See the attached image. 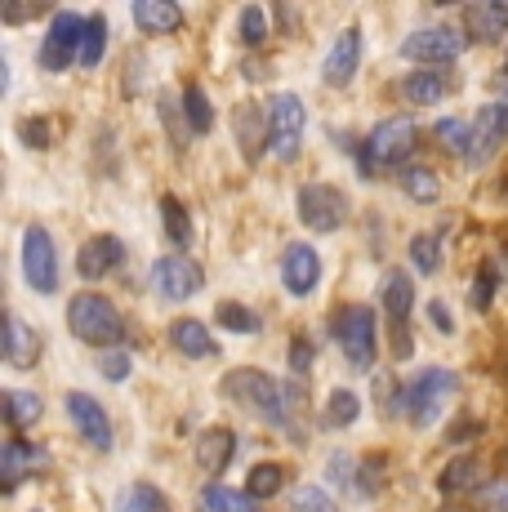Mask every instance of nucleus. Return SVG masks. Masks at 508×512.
<instances>
[{
  "label": "nucleus",
  "instance_id": "obj_48",
  "mask_svg": "<svg viewBox=\"0 0 508 512\" xmlns=\"http://www.w3.org/2000/svg\"><path fill=\"white\" fill-rule=\"evenodd\" d=\"M504 67H508V54H504Z\"/></svg>",
  "mask_w": 508,
  "mask_h": 512
},
{
  "label": "nucleus",
  "instance_id": "obj_23",
  "mask_svg": "<svg viewBox=\"0 0 508 512\" xmlns=\"http://www.w3.org/2000/svg\"><path fill=\"white\" fill-rule=\"evenodd\" d=\"M446 94H451V81L437 67H419V72H410L402 81V98L410 107H437Z\"/></svg>",
  "mask_w": 508,
  "mask_h": 512
},
{
  "label": "nucleus",
  "instance_id": "obj_36",
  "mask_svg": "<svg viewBox=\"0 0 508 512\" xmlns=\"http://www.w3.org/2000/svg\"><path fill=\"white\" fill-rule=\"evenodd\" d=\"M214 321L232 334H259L263 330V321L254 317L246 303H219V308H214Z\"/></svg>",
  "mask_w": 508,
  "mask_h": 512
},
{
  "label": "nucleus",
  "instance_id": "obj_10",
  "mask_svg": "<svg viewBox=\"0 0 508 512\" xmlns=\"http://www.w3.org/2000/svg\"><path fill=\"white\" fill-rule=\"evenodd\" d=\"M201 285H205V268L192 254H183V250H174V254H165V259H156V268H152V290L161 294V299H170V303H188V299H197L201 294Z\"/></svg>",
  "mask_w": 508,
  "mask_h": 512
},
{
  "label": "nucleus",
  "instance_id": "obj_19",
  "mask_svg": "<svg viewBox=\"0 0 508 512\" xmlns=\"http://www.w3.org/2000/svg\"><path fill=\"white\" fill-rule=\"evenodd\" d=\"M232 134H237L241 156H246V161H254L259 152H268V107L241 103L237 112H232Z\"/></svg>",
  "mask_w": 508,
  "mask_h": 512
},
{
  "label": "nucleus",
  "instance_id": "obj_4",
  "mask_svg": "<svg viewBox=\"0 0 508 512\" xmlns=\"http://www.w3.org/2000/svg\"><path fill=\"white\" fill-rule=\"evenodd\" d=\"M455 388H459V379H455V370H442V366H428V370H419L415 379L402 388V406H406V415L415 428H428L437 415H442V406L455 397Z\"/></svg>",
  "mask_w": 508,
  "mask_h": 512
},
{
  "label": "nucleus",
  "instance_id": "obj_16",
  "mask_svg": "<svg viewBox=\"0 0 508 512\" xmlns=\"http://www.w3.org/2000/svg\"><path fill=\"white\" fill-rule=\"evenodd\" d=\"M281 285H286V294H295V299H308L321 285V254L312 250L308 241L286 245V254H281Z\"/></svg>",
  "mask_w": 508,
  "mask_h": 512
},
{
  "label": "nucleus",
  "instance_id": "obj_6",
  "mask_svg": "<svg viewBox=\"0 0 508 512\" xmlns=\"http://www.w3.org/2000/svg\"><path fill=\"white\" fill-rule=\"evenodd\" d=\"M295 210H299V223H304L308 232L330 236V232H339L348 223L353 205H348V196L339 192L335 183H304V187H299Z\"/></svg>",
  "mask_w": 508,
  "mask_h": 512
},
{
  "label": "nucleus",
  "instance_id": "obj_35",
  "mask_svg": "<svg viewBox=\"0 0 508 512\" xmlns=\"http://www.w3.org/2000/svg\"><path fill=\"white\" fill-rule=\"evenodd\" d=\"M290 512H339V504L326 486L304 481V486H295V495H290Z\"/></svg>",
  "mask_w": 508,
  "mask_h": 512
},
{
  "label": "nucleus",
  "instance_id": "obj_37",
  "mask_svg": "<svg viewBox=\"0 0 508 512\" xmlns=\"http://www.w3.org/2000/svg\"><path fill=\"white\" fill-rule=\"evenodd\" d=\"M433 139L442 143L451 156L464 161V156H468V121H459V116H442V121L433 125Z\"/></svg>",
  "mask_w": 508,
  "mask_h": 512
},
{
  "label": "nucleus",
  "instance_id": "obj_46",
  "mask_svg": "<svg viewBox=\"0 0 508 512\" xmlns=\"http://www.w3.org/2000/svg\"><path fill=\"white\" fill-rule=\"evenodd\" d=\"M290 366H295L299 374H308V366H312V343L308 339H290Z\"/></svg>",
  "mask_w": 508,
  "mask_h": 512
},
{
  "label": "nucleus",
  "instance_id": "obj_11",
  "mask_svg": "<svg viewBox=\"0 0 508 512\" xmlns=\"http://www.w3.org/2000/svg\"><path fill=\"white\" fill-rule=\"evenodd\" d=\"M23 277L36 294L58 290V250H54L50 228H41V223H27L23 228Z\"/></svg>",
  "mask_w": 508,
  "mask_h": 512
},
{
  "label": "nucleus",
  "instance_id": "obj_7",
  "mask_svg": "<svg viewBox=\"0 0 508 512\" xmlns=\"http://www.w3.org/2000/svg\"><path fill=\"white\" fill-rule=\"evenodd\" d=\"M468 49V32L455 23H433V27H419L402 41V54L419 67H446L455 63L459 54Z\"/></svg>",
  "mask_w": 508,
  "mask_h": 512
},
{
  "label": "nucleus",
  "instance_id": "obj_14",
  "mask_svg": "<svg viewBox=\"0 0 508 512\" xmlns=\"http://www.w3.org/2000/svg\"><path fill=\"white\" fill-rule=\"evenodd\" d=\"M63 406H67V419H72V428L81 432L85 446L112 450V419H107V410L90 397V392H67Z\"/></svg>",
  "mask_w": 508,
  "mask_h": 512
},
{
  "label": "nucleus",
  "instance_id": "obj_26",
  "mask_svg": "<svg viewBox=\"0 0 508 512\" xmlns=\"http://www.w3.org/2000/svg\"><path fill=\"white\" fill-rule=\"evenodd\" d=\"M286 490V468L277 459H263V464H250V477H246V495L259 504V499H277Z\"/></svg>",
  "mask_w": 508,
  "mask_h": 512
},
{
  "label": "nucleus",
  "instance_id": "obj_45",
  "mask_svg": "<svg viewBox=\"0 0 508 512\" xmlns=\"http://www.w3.org/2000/svg\"><path fill=\"white\" fill-rule=\"evenodd\" d=\"M18 139H23L27 147H50V121H18Z\"/></svg>",
  "mask_w": 508,
  "mask_h": 512
},
{
  "label": "nucleus",
  "instance_id": "obj_25",
  "mask_svg": "<svg viewBox=\"0 0 508 512\" xmlns=\"http://www.w3.org/2000/svg\"><path fill=\"white\" fill-rule=\"evenodd\" d=\"M41 459H45V455L32 446V441H23V437L5 441V450H0V472H5V490H14L18 481L27 477V472L41 468Z\"/></svg>",
  "mask_w": 508,
  "mask_h": 512
},
{
  "label": "nucleus",
  "instance_id": "obj_17",
  "mask_svg": "<svg viewBox=\"0 0 508 512\" xmlns=\"http://www.w3.org/2000/svg\"><path fill=\"white\" fill-rule=\"evenodd\" d=\"M125 263V241L121 236H90V241L76 250V272H81L85 281H103L107 272H116Z\"/></svg>",
  "mask_w": 508,
  "mask_h": 512
},
{
  "label": "nucleus",
  "instance_id": "obj_47",
  "mask_svg": "<svg viewBox=\"0 0 508 512\" xmlns=\"http://www.w3.org/2000/svg\"><path fill=\"white\" fill-rule=\"evenodd\" d=\"M428 317H433V326H437V334H455L451 308H446V303H442V299H433V303H428Z\"/></svg>",
  "mask_w": 508,
  "mask_h": 512
},
{
  "label": "nucleus",
  "instance_id": "obj_9",
  "mask_svg": "<svg viewBox=\"0 0 508 512\" xmlns=\"http://www.w3.org/2000/svg\"><path fill=\"white\" fill-rule=\"evenodd\" d=\"M415 147H419L415 116H384L366 134V165H402Z\"/></svg>",
  "mask_w": 508,
  "mask_h": 512
},
{
  "label": "nucleus",
  "instance_id": "obj_24",
  "mask_svg": "<svg viewBox=\"0 0 508 512\" xmlns=\"http://www.w3.org/2000/svg\"><path fill=\"white\" fill-rule=\"evenodd\" d=\"M192 455H197V464L205 472H223L232 464V455H237V437H232V428H205L197 446H192Z\"/></svg>",
  "mask_w": 508,
  "mask_h": 512
},
{
  "label": "nucleus",
  "instance_id": "obj_31",
  "mask_svg": "<svg viewBox=\"0 0 508 512\" xmlns=\"http://www.w3.org/2000/svg\"><path fill=\"white\" fill-rule=\"evenodd\" d=\"M410 263H415L419 272H428V277H433V272L442 268V236H437V232H415V236H410Z\"/></svg>",
  "mask_w": 508,
  "mask_h": 512
},
{
  "label": "nucleus",
  "instance_id": "obj_15",
  "mask_svg": "<svg viewBox=\"0 0 508 512\" xmlns=\"http://www.w3.org/2000/svg\"><path fill=\"white\" fill-rule=\"evenodd\" d=\"M361 54H366V36H361V27L353 23V27H344V32L335 36V45L326 49V63H321V81L335 85V90H344V85L357 76Z\"/></svg>",
  "mask_w": 508,
  "mask_h": 512
},
{
  "label": "nucleus",
  "instance_id": "obj_29",
  "mask_svg": "<svg viewBox=\"0 0 508 512\" xmlns=\"http://www.w3.org/2000/svg\"><path fill=\"white\" fill-rule=\"evenodd\" d=\"M41 397L36 392H27V388H5V419H9V428H32L36 419H41Z\"/></svg>",
  "mask_w": 508,
  "mask_h": 512
},
{
  "label": "nucleus",
  "instance_id": "obj_13",
  "mask_svg": "<svg viewBox=\"0 0 508 512\" xmlns=\"http://www.w3.org/2000/svg\"><path fill=\"white\" fill-rule=\"evenodd\" d=\"M410 308H415V281L406 272H388L384 277V312H388V326H393V352L397 361L410 357Z\"/></svg>",
  "mask_w": 508,
  "mask_h": 512
},
{
  "label": "nucleus",
  "instance_id": "obj_40",
  "mask_svg": "<svg viewBox=\"0 0 508 512\" xmlns=\"http://www.w3.org/2000/svg\"><path fill=\"white\" fill-rule=\"evenodd\" d=\"M237 27H241V41L246 45H263L268 41V14H263L259 5H246L237 14Z\"/></svg>",
  "mask_w": 508,
  "mask_h": 512
},
{
  "label": "nucleus",
  "instance_id": "obj_22",
  "mask_svg": "<svg viewBox=\"0 0 508 512\" xmlns=\"http://www.w3.org/2000/svg\"><path fill=\"white\" fill-rule=\"evenodd\" d=\"M134 23L143 27V36H165V32H179L183 27V9L174 0H134L130 5Z\"/></svg>",
  "mask_w": 508,
  "mask_h": 512
},
{
  "label": "nucleus",
  "instance_id": "obj_38",
  "mask_svg": "<svg viewBox=\"0 0 508 512\" xmlns=\"http://www.w3.org/2000/svg\"><path fill=\"white\" fill-rule=\"evenodd\" d=\"M495 290H500V263H495V259H482V263H477V277H473V308H477V312L491 308Z\"/></svg>",
  "mask_w": 508,
  "mask_h": 512
},
{
  "label": "nucleus",
  "instance_id": "obj_32",
  "mask_svg": "<svg viewBox=\"0 0 508 512\" xmlns=\"http://www.w3.org/2000/svg\"><path fill=\"white\" fill-rule=\"evenodd\" d=\"M107 36H112V27H107V18H103V14H90V18H85V45H81V67H99V63H103Z\"/></svg>",
  "mask_w": 508,
  "mask_h": 512
},
{
  "label": "nucleus",
  "instance_id": "obj_41",
  "mask_svg": "<svg viewBox=\"0 0 508 512\" xmlns=\"http://www.w3.org/2000/svg\"><path fill=\"white\" fill-rule=\"evenodd\" d=\"M125 512H170V504H165V495L156 486H134L125 495Z\"/></svg>",
  "mask_w": 508,
  "mask_h": 512
},
{
  "label": "nucleus",
  "instance_id": "obj_12",
  "mask_svg": "<svg viewBox=\"0 0 508 512\" xmlns=\"http://www.w3.org/2000/svg\"><path fill=\"white\" fill-rule=\"evenodd\" d=\"M508 139V103H482L477 107V116L468 121V165H482L491 161L495 152L504 147Z\"/></svg>",
  "mask_w": 508,
  "mask_h": 512
},
{
  "label": "nucleus",
  "instance_id": "obj_18",
  "mask_svg": "<svg viewBox=\"0 0 508 512\" xmlns=\"http://www.w3.org/2000/svg\"><path fill=\"white\" fill-rule=\"evenodd\" d=\"M459 27L477 41H500V36H508V5L504 0H473V5L459 9Z\"/></svg>",
  "mask_w": 508,
  "mask_h": 512
},
{
  "label": "nucleus",
  "instance_id": "obj_5",
  "mask_svg": "<svg viewBox=\"0 0 508 512\" xmlns=\"http://www.w3.org/2000/svg\"><path fill=\"white\" fill-rule=\"evenodd\" d=\"M308 130V107L299 94H272L268 103V152L277 161H295L299 147H304Z\"/></svg>",
  "mask_w": 508,
  "mask_h": 512
},
{
  "label": "nucleus",
  "instance_id": "obj_1",
  "mask_svg": "<svg viewBox=\"0 0 508 512\" xmlns=\"http://www.w3.org/2000/svg\"><path fill=\"white\" fill-rule=\"evenodd\" d=\"M223 392H228L237 406H246L250 415L268 419L272 428L295 432L299 437V423H304V392H299L295 383L272 379L268 370H228L223 374Z\"/></svg>",
  "mask_w": 508,
  "mask_h": 512
},
{
  "label": "nucleus",
  "instance_id": "obj_28",
  "mask_svg": "<svg viewBox=\"0 0 508 512\" xmlns=\"http://www.w3.org/2000/svg\"><path fill=\"white\" fill-rule=\"evenodd\" d=\"M201 508L205 512H259V504H254L246 490L219 486V481H210V486L201 490Z\"/></svg>",
  "mask_w": 508,
  "mask_h": 512
},
{
  "label": "nucleus",
  "instance_id": "obj_3",
  "mask_svg": "<svg viewBox=\"0 0 508 512\" xmlns=\"http://www.w3.org/2000/svg\"><path fill=\"white\" fill-rule=\"evenodd\" d=\"M330 334H335V343L344 348V361L353 370H370L379 357V330H375V312L366 308V303H357V308H339L335 321H330Z\"/></svg>",
  "mask_w": 508,
  "mask_h": 512
},
{
  "label": "nucleus",
  "instance_id": "obj_30",
  "mask_svg": "<svg viewBox=\"0 0 508 512\" xmlns=\"http://www.w3.org/2000/svg\"><path fill=\"white\" fill-rule=\"evenodd\" d=\"M161 223H165V236H170L179 250L192 245V219H188V205L179 196H161Z\"/></svg>",
  "mask_w": 508,
  "mask_h": 512
},
{
  "label": "nucleus",
  "instance_id": "obj_42",
  "mask_svg": "<svg viewBox=\"0 0 508 512\" xmlns=\"http://www.w3.org/2000/svg\"><path fill=\"white\" fill-rule=\"evenodd\" d=\"M130 370H134V361H130V352H121V348H107L99 357V374L103 379H112V383H125L130 379Z\"/></svg>",
  "mask_w": 508,
  "mask_h": 512
},
{
  "label": "nucleus",
  "instance_id": "obj_2",
  "mask_svg": "<svg viewBox=\"0 0 508 512\" xmlns=\"http://www.w3.org/2000/svg\"><path fill=\"white\" fill-rule=\"evenodd\" d=\"M67 330H72L81 343H90V348L107 352L121 343L125 321H121V312H116L112 299L85 290V294H72V303H67Z\"/></svg>",
  "mask_w": 508,
  "mask_h": 512
},
{
  "label": "nucleus",
  "instance_id": "obj_33",
  "mask_svg": "<svg viewBox=\"0 0 508 512\" xmlns=\"http://www.w3.org/2000/svg\"><path fill=\"white\" fill-rule=\"evenodd\" d=\"M361 415V397L353 388H330L326 397V423H335V428H348V423H357Z\"/></svg>",
  "mask_w": 508,
  "mask_h": 512
},
{
  "label": "nucleus",
  "instance_id": "obj_44",
  "mask_svg": "<svg viewBox=\"0 0 508 512\" xmlns=\"http://www.w3.org/2000/svg\"><path fill=\"white\" fill-rule=\"evenodd\" d=\"M161 121H165V130H170V139H174V147H188V134L192 130H183V121H174V98L170 94H161Z\"/></svg>",
  "mask_w": 508,
  "mask_h": 512
},
{
  "label": "nucleus",
  "instance_id": "obj_39",
  "mask_svg": "<svg viewBox=\"0 0 508 512\" xmlns=\"http://www.w3.org/2000/svg\"><path fill=\"white\" fill-rule=\"evenodd\" d=\"M473 508L477 512H508V472L482 481V486L473 490Z\"/></svg>",
  "mask_w": 508,
  "mask_h": 512
},
{
  "label": "nucleus",
  "instance_id": "obj_21",
  "mask_svg": "<svg viewBox=\"0 0 508 512\" xmlns=\"http://www.w3.org/2000/svg\"><path fill=\"white\" fill-rule=\"evenodd\" d=\"M170 343L179 348V357L188 361H205V357H219V343H214L210 326L201 317H179L170 326Z\"/></svg>",
  "mask_w": 508,
  "mask_h": 512
},
{
  "label": "nucleus",
  "instance_id": "obj_20",
  "mask_svg": "<svg viewBox=\"0 0 508 512\" xmlns=\"http://www.w3.org/2000/svg\"><path fill=\"white\" fill-rule=\"evenodd\" d=\"M5 361L14 370H32L41 361V339L18 312H5Z\"/></svg>",
  "mask_w": 508,
  "mask_h": 512
},
{
  "label": "nucleus",
  "instance_id": "obj_8",
  "mask_svg": "<svg viewBox=\"0 0 508 512\" xmlns=\"http://www.w3.org/2000/svg\"><path fill=\"white\" fill-rule=\"evenodd\" d=\"M81 45H85V18L72 14V9H58L50 18V32H45L36 63L45 72H67L72 63H81Z\"/></svg>",
  "mask_w": 508,
  "mask_h": 512
},
{
  "label": "nucleus",
  "instance_id": "obj_43",
  "mask_svg": "<svg viewBox=\"0 0 508 512\" xmlns=\"http://www.w3.org/2000/svg\"><path fill=\"white\" fill-rule=\"evenodd\" d=\"M473 477H477V459H459V464H451L442 472V490H446V495H455L459 486H473Z\"/></svg>",
  "mask_w": 508,
  "mask_h": 512
},
{
  "label": "nucleus",
  "instance_id": "obj_34",
  "mask_svg": "<svg viewBox=\"0 0 508 512\" xmlns=\"http://www.w3.org/2000/svg\"><path fill=\"white\" fill-rule=\"evenodd\" d=\"M183 121H188L192 134H205L214 125V112H210V98H205L201 85H188L183 90Z\"/></svg>",
  "mask_w": 508,
  "mask_h": 512
},
{
  "label": "nucleus",
  "instance_id": "obj_27",
  "mask_svg": "<svg viewBox=\"0 0 508 512\" xmlns=\"http://www.w3.org/2000/svg\"><path fill=\"white\" fill-rule=\"evenodd\" d=\"M397 183H402V192H406L415 205H433L437 196H442V183H437V174L428 170V165H402Z\"/></svg>",
  "mask_w": 508,
  "mask_h": 512
}]
</instances>
